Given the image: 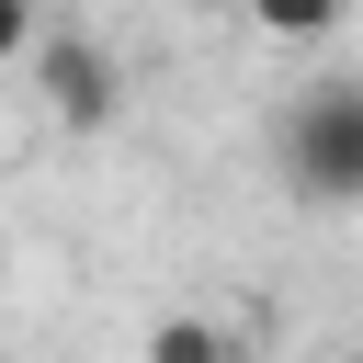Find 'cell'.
<instances>
[{
    "label": "cell",
    "mask_w": 363,
    "mask_h": 363,
    "mask_svg": "<svg viewBox=\"0 0 363 363\" xmlns=\"http://www.w3.org/2000/svg\"><path fill=\"white\" fill-rule=\"evenodd\" d=\"M272 159L306 204H363V68L340 79H306L272 125Z\"/></svg>",
    "instance_id": "cell-1"
},
{
    "label": "cell",
    "mask_w": 363,
    "mask_h": 363,
    "mask_svg": "<svg viewBox=\"0 0 363 363\" xmlns=\"http://www.w3.org/2000/svg\"><path fill=\"white\" fill-rule=\"evenodd\" d=\"M34 91H45L57 125H113L125 68H113V45H91V34H45V45H34Z\"/></svg>",
    "instance_id": "cell-2"
},
{
    "label": "cell",
    "mask_w": 363,
    "mask_h": 363,
    "mask_svg": "<svg viewBox=\"0 0 363 363\" xmlns=\"http://www.w3.org/2000/svg\"><path fill=\"white\" fill-rule=\"evenodd\" d=\"M147 363H238V340L216 318H159L147 329Z\"/></svg>",
    "instance_id": "cell-3"
},
{
    "label": "cell",
    "mask_w": 363,
    "mask_h": 363,
    "mask_svg": "<svg viewBox=\"0 0 363 363\" xmlns=\"http://www.w3.org/2000/svg\"><path fill=\"white\" fill-rule=\"evenodd\" d=\"M261 34H284V45H318V34H340V11L352 0H238Z\"/></svg>",
    "instance_id": "cell-4"
},
{
    "label": "cell",
    "mask_w": 363,
    "mask_h": 363,
    "mask_svg": "<svg viewBox=\"0 0 363 363\" xmlns=\"http://www.w3.org/2000/svg\"><path fill=\"white\" fill-rule=\"evenodd\" d=\"M0 57H34V0H0Z\"/></svg>",
    "instance_id": "cell-5"
},
{
    "label": "cell",
    "mask_w": 363,
    "mask_h": 363,
    "mask_svg": "<svg viewBox=\"0 0 363 363\" xmlns=\"http://www.w3.org/2000/svg\"><path fill=\"white\" fill-rule=\"evenodd\" d=\"M182 11H238V0H182Z\"/></svg>",
    "instance_id": "cell-6"
},
{
    "label": "cell",
    "mask_w": 363,
    "mask_h": 363,
    "mask_svg": "<svg viewBox=\"0 0 363 363\" xmlns=\"http://www.w3.org/2000/svg\"><path fill=\"white\" fill-rule=\"evenodd\" d=\"M352 363H363V352H352Z\"/></svg>",
    "instance_id": "cell-7"
}]
</instances>
